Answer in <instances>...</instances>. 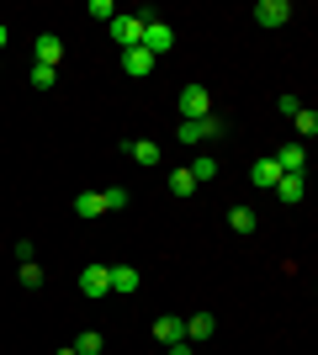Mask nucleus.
<instances>
[{
    "instance_id": "obj_16",
    "label": "nucleus",
    "mask_w": 318,
    "mask_h": 355,
    "mask_svg": "<svg viewBox=\"0 0 318 355\" xmlns=\"http://www.w3.org/2000/svg\"><path fill=\"white\" fill-rule=\"evenodd\" d=\"M228 228H233V234H255V228H260L255 207H233V212H228Z\"/></svg>"
},
{
    "instance_id": "obj_29",
    "label": "nucleus",
    "mask_w": 318,
    "mask_h": 355,
    "mask_svg": "<svg viewBox=\"0 0 318 355\" xmlns=\"http://www.w3.org/2000/svg\"><path fill=\"white\" fill-rule=\"evenodd\" d=\"M53 355H75V345H64V350H53Z\"/></svg>"
},
{
    "instance_id": "obj_3",
    "label": "nucleus",
    "mask_w": 318,
    "mask_h": 355,
    "mask_svg": "<svg viewBox=\"0 0 318 355\" xmlns=\"http://www.w3.org/2000/svg\"><path fill=\"white\" fill-rule=\"evenodd\" d=\"M197 117H212V96H207V85H186L181 90V122H197Z\"/></svg>"
},
{
    "instance_id": "obj_24",
    "label": "nucleus",
    "mask_w": 318,
    "mask_h": 355,
    "mask_svg": "<svg viewBox=\"0 0 318 355\" xmlns=\"http://www.w3.org/2000/svg\"><path fill=\"white\" fill-rule=\"evenodd\" d=\"M21 286H43V266H37V260L21 266Z\"/></svg>"
},
{
    "instance_id": "obj_11",
    "label": "nucleus",
    "mask_w": 318,
    "mask_h": 355,
    "mask_svg": "<svg viewBox=\"0 0 318 355\" xmlns=\"http://www.w3.org/2000/svg\"><path fill=\"white\" fill-rule=\"evenodd\" d=\"M276 196H281V202H303L308 196V175H281L276 180Z\"/></svg>"
},
{
    "instance_id": "obj_25",
    "label": "nucleus",
    "mask_w": 318,
    "mask_h": 355,
    "mask_svg": "<svg viewBox=\"0 0 318 355\" xmlns=\"http://www.w3.org/2000/svg\"><path fill=\"white\" fill-rule=\"evenodd\" d=\"M91 16H101V21H112V16H117V6H112V0H91Z\"/></svg>"
},
{
    "instance_id": "obj_19",
    "label": "nucleus",
    "mask_w": 318,
    "mask_h": 355,
    "mask_svg": "<svg viewBox=\"0 0 318 355\" xmlns=\"http://www.w3.org/2000/svg\"><path fill=\"white\" fill-rule=\"evenodd\" d=\"M170 191H175V196H191V191H197L191 170H170Z\"/></svg>"
},
{
    "instance_id": "obj_12",
    "label": "nucleus",
    "mask_w": 318,
    "mask_h": 355,
    "mask_svg": "<svg viewBox=\"0 0 318 355\" xmlns=\"http://www.w3.org/2000/svg\"><path fill=\"white\" fill-rule=\"evenodd\" d=\"M106 270H112V292H122V297L138 292V270L133 266H106Z\"/></svg>"
},
{
    "instance_id": "obj_23",
    "label": "nucleus",
    "mask_w": 318,
    "mask_h": 355,
    "mask_svg": "<svg viewBox=\"0 0 318 355\" xmlns=\"http://www.w3.org/2000/svg\"><path fill=\"white\" fill-rule=\"evenodd\" d=\"M53 74H59L53 64H37V69H32V85H37V90H48V85H53Z\"/></svg>"
},
{
    "instance_id": "obj_7",
    "label": "nucleus",
    "mask_w": 318,
    "mask_h": 355,
    "mask_svg": "<svg viewBox=\"0 0 318 355\" xmlns=\"http://www.w3.org/2000/svg\"><path fill=\"white\" fill-rule=\"evenodd\" d=\"M271 159L281 164V175H303V170H308V148L303 144H287L281 154H271Z\"/></svg>"
},
{
    "instance_id": "obj_4",
    "label": "nucleus",
    "mask_w": 318,
    "mask_h": 355,
    "mask_svg": "<svg viewBox=\"0 0 318 355\" xmlns=\"http://www.w3.org/2000/svg\"><path fill=\"white\" fill-rule=\"evenodd\" d=\"M207 138H223V117H197V122H181V144H207Z\"/></svg>"
},
{
    "instance_id": "obj_26",
    "label": "nucleus",
    "mask_w": 318,
    "mask_h": 355,
    "mask_svg": "<svg viewBox=\"0 0 318 355\" xmlns=\"http://www.w3.org/2000/svg\"><path fill=\"white\" fill-rule=\"evenodd\" d=\"M11 254H16V266H27V260H32V239H16Z\"/></svg>"
},
{
    "instance_id": "obj_2",
    "label": "nucleus",
    "mask_w": 318,
    "mask_h": 355,
    "mask_svg": "<svg viewBox=\"0 0 318 355\" xmlns=\"http://www.w3.org/2000/svg\"><path fill=\"white\" fill-rule=\"evenodd\" d=\"M138 48H143V53H154V59H159V53H170V48H175V32L165 27V21H143V37H138Z\"/></svg>"
},
{
    "instance_id": "obj_5",
    "label": "nucleus",
    "mask_w": 318,
    "mask_h": 355,
    "mask_svg": "<svg viewBox=\"0 0 318 355\" xmlns=\"http://www.w3.org/2000/svg\"><path fill=\"white\" fill-rule=\"evenodd\" d=\"M80 292H85V297H106V292H112V270H106V266H85V270H80Z\"/></svg>"
},
{
    "instance_id": "obj_9",
    "label": "nucleus",
    "mask_w": 318,
    "mask_h": 355,
    "mask_svg": "<svg viewBox=\"0 0 318 355\" xmlns=\"http://www.w3.org/2000/svg\"><path fill=\"white\" fill-rule=\"evenodd\" d=\"M32 48H37V64H53V69H59V59H64V43L53 37V32H43V37H37Z\"/></svg>"
},
{
    "instance_id": "obj_15",
    "label": "nucleus",
    "mask_w": 318,
    "mask_h": 355,
    "mask_svg": "<svg viewBox=\"0 0 318 355\" xmlns=\"http://www.w3.org/2000/svg\"><path fill=\"white\" fill-rule=\"evenodd\" d=\"M249 180H255V186H276V180H281V164H276L271 154H265V159H255V170H249Z\"/></svg>"
},
{
    "instance_id": "obj_1",
    "label": "nucleus",
    "mask_w": 318,
    "mask_h": 355,
    "mask_svg": "<svg viewBox=\"0 0 318 355\" xmlns=\"http://www.w3.org/2000/svg\"><path fill=\"white\" fill-rule=\"evenodd\" d=\"M143 21H149V11H138V16H112L106 27H112V43L127 53V48H138V37H143Z\"/></svg>"
},
{
    "instance_id": "obj_27",
    "label": "nucleus",
    "mask_w": 318,
    "mask_h": 355,
    "mask_svg": "<svg viewBox=\"0 0 318 355\" xmlns=\"http://www.w3.org/2000/svg\"><path fill=\"white\" fill-rule=\"evenodd\" d=\"M165 355H191V345H186V340H175V345H165Z\"/></svg>"
},
{
    "instance_id": "obj_28",
    "label": "nucleus",
    "mask_w": 318,
    "mask_h": 355,
    "mask_svg": "<svg viewBox=\"0 0 318 355\" xmlns=\"http://www.w3.org/2000/svg\"><path fill=\"white\" fill-rule=\"evenodd\" d=\"M6 37H11V32H6V21H0V53H6Z\"/></svg>"
},
{
    "instance_id": "obj_14",
    "label": "nucleus",
    "mask_w": 318,
    "mask_h": 355,
    "mask_svg": "<svg viewBox=\"0 0 318 355\" xmlns=\"http://www.w3.org/2000/svg\"><path fill=\"white\" fill-rule=\"evenodd\" d=\"M154 340H159V345L186 340V318H159V324H154Z\"/></svg>"
},
{
    "instance_id": "obj_18",
    "label": "nucleus",
    "mask_w": 318,
    "mask_h": 355,
    "mask_svg": "<svg viewBox=\"0 0 318 355\" xmlns=\"http://www.w3.org/2000/svg\"><path fill=\"white\" fill-rule=\"evenodd\" d=\"M186 170H191V180H218V159H207V154H202V159H191Z\"/></svg>"
},
{
    "instance_id": "obj_13",
    "label": "nucleus",
    "mask_w": 318,
    "mask_h": 355,
    "mask_svg": "<svg viewBox=\"0 0 318 355\" xmlns=\"http://www.w3.org/2000/svg\"><path fill=\"white\" fill-rule=\"evenodd\" d=\"M212 329H218L212 313H191V318H186V340H212Z\"/></svg>"
},
{
    "instance_id": "obj_20",
    "label": "nucleus",
    "mask_w": 318,
    "mask_h": 355,
    "mask_svg": "<svg viewBox=\"0 0 318 355\" xmlns=\"http://www.w3.org/2000/svg\"><path fill=\"white\" fill-rule=\"evenodd\" d=\"M101 202H106V212H122V207H127V191H122V186H106Z\"/></svg>"
},
{
    "instance_id": "obj_8",
    "label": "nucleus",
    "mask_w": 318,
    "mask_h": 355,
    "mask_svg": "<svg viewBox=\"0 0 318 355\" xmlns=\"http://www.w3.org/2000/svg\"><path fill=\"white\" fill-rule=\"evenodd\" d=\"M122 154H127V159H138V164H159V144H149V138H127V144H122Z\"/></svg>"
},
{
    "instance_id": "obj_10",
    "label": "nucleus",
    "mask_w": 318,
    "mask_h": 355,
    "mask_svg": "<svg viewBox=\"0 0 318 355\" xmlns=\"http://www.w3.org/2000/svg\"><path fill=\"white\" fill-rule=\"evenodd\" d=\"M122 69L133 74V80H143V74L154 69V53H143V48H127V53H122Z\"/></svg>"
},
{
    "instance_id": "obj_21",
    "label": "nucleus",
    "mask_w": 318,
    "mask_h": 355,
    "mask_svg": "<svg viewBox=\"0 0 318 355\" xmlns=\"http://www.w3.org/2000/svg\"><path fill=\"white\" fill-rule=\"evenodd\" d=\"M292 122H297V133H303V138H313V133H318V112H308V106H303V112H297Z\"/></svg>"
},
{
    "instance_id": "obj_6",
    "label": "nucleus",
    "mask_w": 318,
    "mask_h": 355,
    "mask_svg": "<svg viewBox=\"0 0 318 355\" xmlns=\"http://www.w3.org/2000/svg\"><path fill=\"white\" fill-rule=\"evenodd\" d=\"M255 21H260V27H281V21H292V6H287V0H260Z\"/></svg>"
},
{
    "instance_id": "obj_22",
    "label": "nucleus",
    "mask_w": 318,
    "mask_h": 355,
    "mask_svg": "<svg viewBox=\"0 0 318 355\" xmlns=\"http://www.w3.org/2000/svg\"><path fill=\"white\" fill-rule=\"evenodd\" d=\"M75 355H101V334H96V329H91V334H80V340H75Z\"/></svg>"
},
{
    "instance_id": "obj_17",
    "label": "nucleus",
    "mask_w": 318,
    "mask_h": 355,
    "mask_svg": "<svg viewBox=\"0 0 318 355\" xmlns=\"http://www.w3.org/2000/svg\"><path fill=\"white\" fill-rule=\"evenodd\" d=\"M75 212H80V218H101V212H106L101 191H85V196H75Z\"/></svg>"
}]
</instances>
